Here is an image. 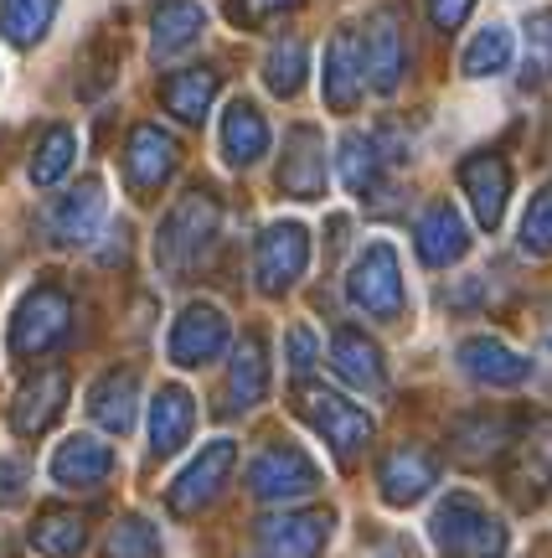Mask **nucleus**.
Here are the masks:
<instances>
[{"label": "nucleus", "mask_w": 552, "mask_h": 558, "mask_svg": "<svg viewBox=\"0 0 552 558\" xmlns=\"http://www.w3.org/2000/svg\"><path fill=\"white\" fill-rule=\"evenodd\" d=\"M331 367L341 383H352L356 393H382L388 388V362L361 326H335L331 331Z\"/></svg>", "instance_id": "18"}, {"label": "nucleus", "mask_w": 552, "mask_h": 558, "mask_svg": "<svg viewBox=\"0 0 552 558\" xmlns=\"http://www.w3.org/2000/svg\"><path fill=\"white\" fill-rule=\"evenodd\" d=\"M310 269V233L299 222H274L263 228L258 239V254H254V279L263 295H284L295 279H305Z\"/></svg>", "instance_id": "8"}, {"label": "nucleus", "mask_w": 552, "mask_h": 558, "mask_svg": "<svg viewBox=\"0 0 552 558\" xmlns=\"http://www.w3.org/2000/svg\"><path fill=\"white\" fill-rule=\"evenodd\" d=\"M331 538V512H279L258 522L263 558H320Z\"/></svg>", "instance_id": "17"}, {"label": "nucleus", "mask_w": 552, "mask_h": 558, "mask_svg": "<svg viewBox=\"0 0 552 558\" xmlns=\"http://www.w3.org/2000/svg\"><path fill=\"white\" fill-rule=\"evenodd\" d=\"M237 471V445L233 439H212V445H201V456L171 481V492H165V507L176 512V518H197L201 507H212L222 497V486L228 476Z\"/></svg>", "instance_id": "7"}, {"label": "nucleus", "mask_w": 552, "mask_h": 558, "mask_svg": "<svg viewBox=\"0 0 552 558\" xmlns=\"http://www.w3.org/2000/svg\"><path fill=\"white\" fill-rule=\"evenodd\" d=\"M114 471V450L94 435H73L58 445V456H52V481L58 486H99L103 476Z\"/></svg>", "instance_id": "27"}, {"label": "nucleus", "mask_w": 552, "mask_h": 558, "mask_svg": "<svg viewBox=\"0 0 552 558\" xmlns=\"http://www.w3.org/2000/svg\"><path fill=\"white\" fill-rule=\"evenodd\" d=\"M218 228H222V207H218V197H212L207 186L181 192V197L171 202V213L160 218V233H156L160 269H171V275H192V269L212 254Z\"/></svg>", "instance_id": "1"}, {"label": "nucleus", "mask_w": 552, "mask_h": 558, "mask_svg": "<svg viewBox=\"0 0 552 558\" xmlns=\"http://www.w3.org/2000/svg\"><path fill=\"white\" fill-rule=\"evenodd\" d=\"M310 367H316V331L299 320V326H290V373L305 378Z\"/></svg>", "instance_id": "41"}, {"label": "nucleus", "mask_w": 552, "mask_h": 558, "mask_svg": "<svg viewBox=\"0 0 552 558\" xmlns=\"http://www.w3.org/2000/svg\"><path fill=\"white\" fill-rule=\"evenodd\" d=\"M88 543V518L73 507H41L32 522V548L47 558H73Z\"/></svg>", "instance_id": "32"}, {"label": "nucleus", "mask_w": 552, "mask_h": 558, "mask_svg": "<svg viewBox=\"0 0 552 558\" xmlns=\"http://www.w3.org/2000/svg\"><path fill=\"white\" fill-rule=\"evenodd\" d=\"M320 94L335 114H352L361 94H367V73H361V41L356 32H335L331 47H326V78H320Z\"/></svg>", "instance_id": "21"}, {"label": "nucleus", "mask_w": 552, "mask_h": 558, "mask_svg": "<svg viewBox=\"0 0 552 558\" xmlns=\"http://www.w3.org/2000/svg\"><path fill=\"white\" fill-rule=\"evenodd\" d=\"M552 78V5L527 11V47H522V83L542 88Z\"/></svg>", "instance_id": "34"}, {"label": "nucleus", "mask_w": 552, "mask_h": 558, "mask_svg": "<svg viewBox=\"0 0 552 558\" xmlns=\"http://www.w3.org/2000/svg\"><path fill=\"white\" fill-rule=\"evenodd\" d=\"M222 150L233 166H254V160L269 156V120L254 99H233L228 114H222Z\"/></svg>", "instance_id": "28"}, {"label": "nucleus", "mask_w": 552, "mask_h": 558, "mask_svg": "<svg viewBox=\"0 0 552 558\" xmlns=\"http://www.w3.org/2000/svg\"><path fill=\"white\" fill-rule=\"evenodd\" d=\"M263 393H269V347L263 331H243L228 367V409H258Z\"/></svg>", "instance_id": "25"}, {"label": "nucleus", "mask_w": 552, "mask_h": 558, "mask_svg": "<svg viewBox=\"0 0 552 558\" xmlns=\"http://www.w3.org/2000/svg\"><path fill=\"white\" fill-rule=\"evenodd\" d=\"M62 403H68V378L58 367H41L37 378H26L16 388V403H11V429L21 439L47 435L52 424L62 418Z\"/></svg>", "instance_id": "20"}, {"label": "nucleus", "mask_w": 552, "mask_h": 558, "mask_svg": "<svg viewBox=\"0 0 552 558\" xmlns=\"http://www.w3.org/2000/svg\"><path fill=\"white\" fill-rule=\"evenodd\" d=\"M439 481V460L424 450V445H393L382 465H377V486H382V501L388 507H414V501L429 497V486Z\"/></svg>", "instance_id": "15"}, {"label": "nucleus", "mask_w": 552, "mask_h": 558, "mask_svg": "<svg viewBox=\"0 0 552 558\" xmlns=\"http://www.w3.org/2000/svg\"><path fill=\"white\" fill-rule=\"evenodd\" d=\"M181 166V145L171 130H160V124H135L130 130V145H124V181H130V192L135 197H156L165 181L176 177Z\"/></svg>", "instance_id": "9"}, {"label": "nucleus", "mask_w": 552, "mask_h": 558, "mask_svg": "<svg viewBox=\"0 0 552 558\" xmlns=\"http://www.w3.org/2000/svg\"><path fill=\"white\" fill-rule=\"evenodd\" d=\"M135 403H139V378L135 367H109L94 388H88V414L109 435H130L135 429Z\"/></svg>", "instance_id": "23"}, {"label": "nucleus", "mask_w": 552, "mask_h": 558, "mask_svg": "<svg viewBox=\"0 0 552 558\" xmlns=\"http://www.w3.org/2000/svg\"><path fill=\"white\" fill-rule=\"evenodd\" d=\"M506 486L522 507L542 501V492L552 486V414L532 418L522 435L512 439V465H506Z\"/></svg>", "instance_id": "11"}, {"label": "nucleus", "mask_w": 552, "mask_h": 558, "mask_svg": "<svg viewBox=\"0 0 552 558\" xmlns=\"http://www.w3.org/2000/svg\"><path fill=\"white\" fill-rule=\"evenodd\" d=\"M335 166H341L346 192H356V197H372L377 186H382V145H377V135L346 130V135H341V145H335Z\"/></svg>", "instance_id": "31"}, {"label": "nucleus", "mask_w": 552, "mask_h": 558, "mask_svg": "<svg viewBox=\"0 0 552 558\" xmlns=\"http://www.w3.org/2000/svg\"><path fill=\"white\" fill-rule=\"evenodd\" d=\"M73 326V300L58 284H37L32 295L16 305L11 320V357H47Z\"/></svg>", "instance_id": "6"}, {"label": "nucleus", "mask_w": 552, "mask_h": 558, "mask_svg": "<svg viewBox=\"0 0 552 558\" xmlns=\"http://www.w3.org/2000/svg\"><path fill=\"white\" fill-rule=\"evenodd\" d=\"M454 362H459V373L470 383H486V388H516V383H527L532 373V362L512 352L501 337H465L454 347Z\"/></svg>", "instance_id": "19"}, {"label": "nucleus", "mask_w": 552, "mask_h": 558, "mask_svg": "<svg viewBox=\"0 0 552 558\" xmlns=\"http://www.w3.org/2000/svg\"><path fill=\"white\" fill-rule=\"evenodd\" d=\"M475 11V0H429V21H434L439 32H454V26H465V16Z\"/></svg>", "instance_id": "44"}, {"label": "nucleus", "mask_w": 552, "mask_h": 558, "mask_svg": "<svg viewBox=\"0 0 552 558\" xmlns=\"http://www.w3.org/2000/svg\"><path fill=\"white\" fill-rule=\"evenodd\" d=\"M109 558H160V533L145 518H124L109 533Z\"/></svg>", "instance_id": "40"}, {"label": "nucleus", "mask_w": 552, "mask_h": 558, "mask_svg": "<svg viewBox=\"0 0 552 558\" xmlns=\"http://www.w3.org/2000/svg\"><path fill=\"white\" fill-rule=\"evenodd\" d=\"M279 186L299 202H316L326 192V135L316 124H295L284 135V160H279Z\"/></svg>", "instance_id": "16"}, {"label": "nucleus", "mask_w": 552, "mask_h": 558, "mask_svg": "<svg viewBox=\"0 0 552 558\" xmlns=\"http://www.w3.org/2000/svg\"><path fill=\"white\" fill-rule=\"evenodd\" d=\"M361 73H367V88L377 94H397V83L408 73V41H403V21L397 11H372L367 26H361Z\"/></svg>", "instance_id": "10"}, {"label": "nucleus", "mask_w": 552, "mask_h": 558, "mask_svg": "<svg viewBox=\"0 0 552 558\" xmlns=\"http://www.w3.org/2000/svg\"><path fill=\"white\" fill-rule=\"evenodd\" d=\"M58 21V0H0V37L11 47H37Z\"/></svg>", "instance_id": "33"}, {"label": "nucleus", "mask_w": 552, "mask_h": 558, "mask_svg": "<svg viewBox=\"0 0 552 558\" xmlns=\"http://www.w3.org/2000/svg\"><path fill=\"white\" fill-rule=\"evenodd\" d=\"M222 347H228V316L207 300H192L171 326V341H165L176 367H207V362L222 357Z\"/></svg>", "instance_id": "12"}, {"label": "nucleus", "mask_w": 552, "mask_h": 558, "mask_svg": "<svg viewBox=\"0 0 552 558\" xmlns=\"http://www.w3.org/2000/svg\"><path fill=\"white\" fill-rule=\"evenodd\" d=\"M346 300H352L361 316L372 320H403V269H397V248L393 243H367L356 254L352 275H346Z\"/></svg>", "instance_id": "4"}, {"label": "nucleus", "mask_w": 552, "mask_h": 558, "mask_svg": "<svg viewBox=\"0 0 552 558\" xmlns=\"http://www.w3.org/2000/svg\"><path fill=\"white\" fill-rule=\"evenodd\" d=\"M295 399H299V418H305L341 460H356L372 445V414H367L361 403L341 399V393L320 388V383H299Z\"/></svg>", "instance_id": "3"}, {"label": "nucleus", "mask_w": 552, "mask_h": 558, "mask_svg": "<svg viewBox=\"0 0 552 558\" xmlns=\"http://www.w3.org/2000/svg\"><path fill=\"white\" fill-rule=\"evenodd\" d=\"M414 248L429 269H450V264H459L470 254V228H465V218H459L454 202H429V207L418 213Z\"/></svg>", "instance_id": "14"}, {"label": "nucleus", "mask_w": 552, "mask_h": 558, "mask_svg": "<svg viewBox=\"0 0 552 558\" xmlns=\"http://www.w3.org/2000/svg\"><path fill=\"white\" fill-rule=\"evenodd\" d=\"M73 156H78V135H73L68 124H52V130L37 140V150H32V181H37V186L62 181L68 166H73Z\"/></svg>", "instance_id": "36"}, {"label": "nucleus", "mask_w": 552, "mask_h": 558, "mask_svg": "<svg viewBox=\"0 0 552 558\" xmlns=\"http://www.w3.org/2000/svg\"><path fill=\"white\" fill-rule=\"evenodd\" d=\"M290 5H299V0H233L228 16H233L237 26H258V21L279 16V11H290Z\"/></svg>", "instance_id": "43"}, {"label": "nucleus", "mask_w": 552, "mask_h": 558, "mask_svg": "<svg viewBox=\"0 0 552 558\" xmlns=\"http://www.w3.org/2000/svg\"><path fill=\"white\" fill-rule=\"evenodd\" d=\"M316 486H320V465L295 439H269L248 460V492L258 501H299V497H310Z\"/></svg>", "instance_id": "5"}, {"label": "nucleus", "mask_w": 552, "mask_h": 558, "mask_svg": "<svg viewBox=\"0 0 552 558\" xmlns=\"http://www.w3.org/2000/svg\"><path fill=\"white\" fill-rule=\"evenodd\" d=\"M459 192L470 197V213L480 228H501L506 218V197H512V166L495 156V150H480V156L459 160Z\"/></svg>", "instance_id": "13"}, {"label": "nucleus", "mask_w": 552, "mask_h": 558, "mask_svg": "<svg viewBox=\"0 0 552 558\" xmlns=\"http://www.w3.org/2000/svg\"><path fill=\"white\" fill-rule=\"evenodd\" d=\"M429 538L444 558H506V522L470 492H450L429 518Z\"/></svg>", "instance_id": "2"}, {"label": "nucleus", "mask_w": 552, "mask_h": 558, "mask_svg": "<svg viewBox=\"0 0 552 558\" xmlns=\"http://www.w3.org/2000/svg\"><path fill=\"white\" fill-rule=\"evenodd\" d=\"M465 78H495V73H506L512 68V32L506 26H486V32H475V41L465 47Z\"/></svg>", "instance_id": "35"}, {"label": "nucleus", "mask_w": 552, "mask_h": 558, "mask_svg": "<svg viewBox=\"0 0 552 558\" xmlns=\"http://www.w3.org/2000/svg\"><path fill=\"white\" fill-rule=\"evenodd\" d=\"M522 248L532 259H552V181L527 202V218H522Z\"/></svg>", "instance_id": "39"}, {"label": "nucleus", "mask_w": 552, "mask_h": 558, "mask_svg": "<svg viewBox=\"0 0 552 558\" xmlns=\"http://www.w3.org/2000/svg\"><path fill=\"white\" fill-rule=\"evenodd\" d=\"M305 41L290 37V41H274L269 47V58H263V83H269V94H279V99H295L299 83H305Z\"/></svg>", "instance_id": "37"}, {"label": "nucleus", "mask_w": 552, "mask_h": 558, "mask_svg": "<svg viewBox=\"0 0 552 558\" xmlns=\"http://www.w3.org/2000/svg\"><path fill=\"white\" fill-rule=\"evenodd\" d=\"M201 32H207V11L197 0H160L156 21H150V52L156 62L181 58L186 47H197Z\"/></svg>", "instance_id": "26"}, {"label": "nucleus", "mask_w": 552, "mask_h": 558, "mask_svg": "<svg viewBox=\"0 0 552 558\" xmlns=\"http://www.w3.org/2000/svg\"><path fill=\"white\" fill-rule=\"evenodd\" d=\"M192 424H197V403L186 388H160L150 399V450L156 456H176L181 445L192 439Z\"/></svg>", "instance_id": "29"}, {"label": "nucleus", "mask_w": 552, "mask_h": 558, "mask_svg": "<svg viewBox=\"0 0 552 558\" xmlns=\"http://www.w3.org/2000/svg\"><path fill=\"white\" fill-rule=\"evenodd\" d=\"M212 99H218V73L212 68H181L171 78H160V104L186 124H201Z\"/></svg>", "instance_id": "30"}, {"label": "nucleus", "mask_w": 552, "mask_h": 558, "mask_svg": "<svg viewBox=\"0 0 552 558\" xmlns=\"http://www.w3.org/2000/svg\"><path fill=\"white\" fill-rule=\"evenodd\" d=\"M516 439V418L512 414H491V409H480V414H465L454 418V456L465 460V465H486V460L506 456Z\"/></svg>", "instance_id": "24"}, {"label": "nucleus", "mask_w": 552, "mask_h": 558, "mask_svg": "<svg viewBox=\"0 0 552 558\" xmlns=\"http://www.w3.org/2000/svg\"><path fill=\"white\" fill-rule=\"evenodd\" d=\"M119 58H124V41H114V37H94L88 47H83V58H78V94L83 99H99L103 88L114 83V73H119Z\"/></svg>", "instance_id": "38"}, {"label": "nucleus", "mask_w": 552, "mask_h": 558, "mask_svg": "<svg viewBox=\"0 0 552 558\" xmlns=\"http://www.w3.org/2000/svg\"><path fill=\"white\" fill-rule=\"evenodd\" d=\"M26 460L16 456H0V507H16L21 497H26Z\"/></svg>", "instance_id": "42"}, {"label": "nucleus", "mask_w": 552, "mask_h": 558, "mask_svg": "<svg viewBox=\"0 0 552 558\" xmlns=\"http://www.w3.org/2000/svg\"><path fill=\"white\" fill-rule=\"evenodd\" d=\"M103 186L94 177L78 181V192H68V197H58L52 207H47V233H52V243H94V233H99L103 222Z\"/></svg>", "instance_id": "22"}]
</instances>
